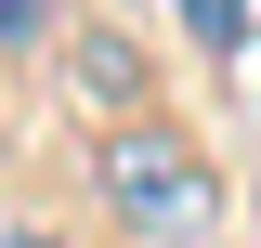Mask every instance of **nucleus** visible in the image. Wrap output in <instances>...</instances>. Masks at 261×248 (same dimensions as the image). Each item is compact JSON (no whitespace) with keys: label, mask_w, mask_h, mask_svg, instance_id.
I'll return each instance as SVG.
<instances>
[{"label":"nucleus","mask_w":261,"mask_h":248,"mask_svg":"<svg viewBox=\"0 0 261 248\" xmlns=\"http://www.w3.org/2000/svg\"><path fill=\"white\" fill-rule=\"evenodd\" d=\"M92 183H105V209H118L130 235H209V209H222L209 144L170 131V118H118V131H105V157H92Z\"/></svg>","instance_id":"f257e3e1"},{"label":"nucleus","mask_w":261,"mask_h":248,"mask_svg":"<svg viewBox=\"0 0 261 248\" xmlns=\"http://www.w3.org/2000/svg\"><path fill=\"white\" fill-rule=\"evenodd\" d=\"M65 79H79L92 118H144V53H130L118 27H79V39H65Z\"/></svg>","instance_id":"f03ea898"},{"label":"nucleus","mask_w":261,"mask_h":248,"mask_svg":"<svg viewBox=\"0 0 261 248\" xmlns=\"http://www.w3.org/2000/svg\"><path fill=\"white\" fill-rule=\"evenodd\" d=\"M170 13H183V39H209V53L248 39V0H170Z\"/></svg>","instance_id":"7ed1b4c3"},{"label":"nucleus","mask_w":261,"mask_h":248,"mask_svg":"<svg viewBox=\"0 0 261 248\" xmlns=\"http://www.w3.org/2000/svg\"><path fill=\"white\" fill-rule=\"evenodd\" d=\"M13 39H39V0H0V53H13Z\"/></svg>","instance_id":"20e7f679"},{"label":"nucleus","mask_w":261,"mask_h":248,"mask_svg":"<svg viewBox=\"0 0 261 248\" xmlns=\"http://www.w3.org/2000/svg\"><path fill=\"white\" fill-rule=\"evenodd\" d=\"M0 248H53V235H39V222H0Z\"/></svg>","instance_id":"39448f33"}]
</instances>
